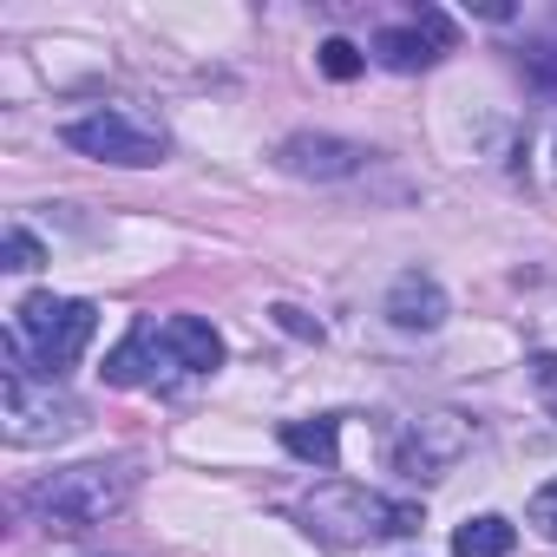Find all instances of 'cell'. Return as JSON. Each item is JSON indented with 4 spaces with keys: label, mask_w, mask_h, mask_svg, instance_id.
I'll return each mask as SVG.
<instances>
[{
    "label": "cell",
    "mask_w": 557,
    "mask_h": 557,
    "mask_svg": "<svg viewBox=\"0 0 557 557\" xmlns=\"http://www.w3.org/2000/svg\"><path fill=\"white\" fill-rule=\"evenodd\" d=\"M296 518H302L322 544H374V537H407V531H420V505L381 498V492L348 485V479L315 485V492L296 505Z\"/></svg>",
    "instance_id": "6da1fadb"
},
{
    "label": "cell",
    "mask_w": 557,
    "mask_h": 557,
    "mask_svg": "<svg viewBox=\"0 0 557 557\" xmlns=\"http://www.w3.org/2000/svg\"><path fill=\"white\" fill-rule=\"evenodd\" d=\"M132 498V472L125 466H66L53 479H40L27 492V511L40 518V531H60V537H79L92 524H106L119 505Z\"/></svg>",
    "instance_id": "7a4b0ae2"
},
{
    "label": "cell",
    "mask_w": 557,
    "mask_h": 557,
    "mask_svg": "<svg viewBox=\"0 0 557 557\" xmlns=\"http://www.w3.org/2000/svg\"><path fill=\"white\" fill-rule=\"evenodd\" d=\"M86 426V407L60 381H34V368L8 361V407H0V433L8 446H60Z\"/></svg>",
    "instance_id": "3957f363"
},
{
    "label": "cell",
    "mask_w": 557,
    "mask_h": 557,
    "mask_svg": "<svg viewBox=\"0 0 557 557\" xmlns=\"http://www.w3.org/2000/svg\"><path fill=\"white\" fill-rule=\"evenodd\" d=\"M14 335H21V348H34V361H40L47 381H53V374L73 368V361L86 355V342L99 335V309L79 302V296H27V302L14 309Z\"/></svg>",
    "instance_id": "277c9868"
},
{
    "label": "cell",
    "mask_w": 557,
    "mask_h": 557,
    "mask_svg": "<svg viewBox=\"0 0 557 557\" xmlns=\"http://www.w3.org/2000/svg\"><path fill=\"white\" fill-rule=\"evenodd\" d=\"M66 145H73L79 158L125 164V171H151V164H164V132L145 125V119H132V112H119V106H99V112L73 119V125H66Z\"/></svg>",
    "instance_id": "5b68a950"
},
{
    "label": "cell",
    "mask_w": 557,
    "mask_h": 557,
    "mask_svg": "<svg viewBox=\"0 0 557 557\" xmlns=\"http://www.w3.org/2000/svg\"><path fill=\"white\" fill-rule=\"evenodd\" d=\"M472 440H479V426H472L466 413L433 407V413L400 420V433H394V466H400L407 479H440V472H453V466L472 453Z\"/></svg>",
    "instance_id": "8992f818"
},
{
    "label": "cell",
    "mask_w": 557,
    "mask_h": 557,
    "mask_svg": "<svg viewBox=\"0 0 557 557\" xmlns=\"http://www.w3.org/2000/svg\"><path fill=\"white\" fill-rule=\"evenodd\" d=\"M446 47H453V21H446L440 8H420L407 27H381V34H374V60H381L387 73H426Z\"/></svg>",
    "instance_id": "52a82bcc"
},
{
    "label": "cell",
    "mask_w": 557,
    "mask_h": 557,
    "mask_svg": "<svg viewBox=\"0 0 557 557\" xmlns=\"http://www.w3.org/2000/svg\"><path fill=\"white\" fill-rule=\"evenodd\" d=\"M99 374H106L112 387H158V381H171V374H177V355H171V342H164V322H132L125 342L106 355Z\"/></svg>",
    "instance_id": "ba28073f"
},
{
    "label": "cell",
    "mask_w": 557,
    "mask_h": 557,
    "mask_svg": "<svg viewBox=\"0 0 557 557\" xmlns=\"http://www.w3.org/2000/svg\"><path fill=\"white\" fill-rule=\"evenodd\" d=\"M275 164L289 177H315V184H335V177H355L368 164V145L355 138H329V132H289L275 145Z\"/></svg>",
    "instance_id": "9c48e42d"
},
{
    "label": "cell",
    "mask_w": 557,
    "mask_h": 557,
    "mask_svg": "<svg viewBox=\"0 0 557 557\" xmlns=\"http://www.w3.org/2000/svg\"><path fill=\"white\" fill-rule=\"evenodd\" d=\"M387 322L407 329V335H433V329L446 322V289L433 283L426 269L394 275V289H387Z\"/></svg>",
    "instance_id": "30bf717a"
},
{
    "label": "cell",
    "mask_w": 557,
    "mask_h": 557,
    "mask_svg": "<svg viewBox=\"0 0 557 557\" xmlns=\"http://www.w3.org/2000/svg\"><path fill=\"white\" fill-rule=\"evenodd\" d=\"M164 342H171V355H177L184 374H210V368H223V335H216L203 315H171V322H164Z\"/></svg>",
    "instance_id": "8fae6325"
},
{
    "label": "cell",
    "mask_w": 557,
    "mask_h": 557,
    "mask_svg": "<svg viewBox=\"0 0 557 557\" xmlns=\"http://www.w3.org/2000/svg\"><path fill=\"white\" fill-rule=\"evenodd\" d=\"M511 544H518V524L498 511H479L453 531V557H511Z\"/></svg>",
    "instance_id": "7c38bea8"
},
{
    "label": "cell",
    "mask_w": 557,
    "mask_h": 557,
    "mask_svg": "<svg viewBox=\"0 0 557 557\" xmlns=\"http://www.w3.org/2000/svg\"><path fill=\"white\" fill-rule=\"evenodd\" d=\"M283 446H289L302 466H322V472H329V466H335V446H342V420H329V413H322V420H289V426H283Z\"/></svg>",
    "instance_id": "4fadbf2b"
},
{
    "label": "cell",
    "mask_w": 557,
    "mask_h": 557,
    "mask_svg": "<svg viewBox=\"0 0 557 557\" xmlns=\"http://www.w3.org/2000/svg\"><path fill=\"white\" fill-rule=\"evenodd\" d=\"M0 262H8L14 275H34V269L47 262V243H40L34 230H21V223H14V230H8V243H0Z\"/></svg>",
    "instance_id": "5bb4252c"
},
{
    "label": "cell",
    "mask_w": 557,
    "mask_h": 557,
    "mask_svg": "<svg viewBox=\"0 0 557 557\" xmlns=\"http://www.w3.org/2000/svg\"><path fill=\"white\" fill-rule=\"evenodd\" d=\"M361 66H368V53H361L355 40H322V73H329V79H355Z\"/></svg>",
    "instance_id": "9a60e30c"
},
{
    "label": "cell",
    "mask_w": 557,
    "mask_h": 557,
    "mask_svg": "<svg viewBox=\"0 0 557 557\" xmlns=\"http://www.w3.org/2000/svg\"><path fill=\"white\" fill-rule=\"evenodd\" d=\"M524 518L537 524V537H550V544H557V479L531 492V511H524Z\"/></svg>",
    "instance_id": "2e32d148"
},
{
    "label": "cell",
    "mask_w": 557,
    "mask_h": 557,
    "mask_svg": "<svg viewBox=\"0 0 557 557\" xmlns=\"http://www.w3.org/2000/svg\"><path fill=\"white\" fill-rule=\"evenodd\" d=\"M531 381H537V394H544V407L557 413V355H531Z\"/></svg>",
    "instance_id": "e0dca14e"
}]
</instances>
